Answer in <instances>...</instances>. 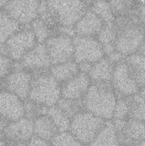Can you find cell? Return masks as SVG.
Segmentation results:
<instances>
[{
    "instance_id": "cell-20",
    "label": "cell",
    "mask_w": 145,
    "mask_h": 146,
    "mask_svg": "<svg viewBox=\"0 0 145 146\" xmlns=\"http://www.w3.org/2000/svg\"><path fill=\"white\" fill-rule=\"evenodd\" d=\"M49 72L62 85L79 74V64L73 60L64 63L52 65Z\"/></svg>"
},
{
    "instance_id": "cell-44",
    "label": "cell",
    "mask_w": 145,
    "mask_h": 146,
    "mask_svg": "<svg viewBox=\"0 0 145 146\" xmlns=\"http://www.w3.org/2000/svg\"><path fill=\"white\" fill-rule=\"evenodd\" d=\"M7 2H8V1H0V10L3 9V8H4V6L6 5Z\"/></svg>"
},
{
    "instance_id": "cell-43",
    "label": "cell",
    "mask_w": 145,
    "mask_h": 146,
    "mask_svg": "<svg viewBox=\"0 0 145 146\" xmlns=\"http://www.w3.org/2000/svg\"><path fill=\"white\" fill-rule=\"evenodd\" d=\"M139 94L144 98L145 99V86L143 87V88H141L140 89V92H139Z\"/></svg>"
},
{
    "instance_id": "cell-17",
    "label": "cell",
    "mask_w": 145,
    "mask_h": 146,
    "mask_svg": "<svg viewBox=\"0 0 145 146\" xmlns=\"http://www.w3.org/2000/svg\"><path fill=\"white\" fill-rule=\"evenodd\" d=\"M104 26V22L90 9L74 26L77 36L97 37Z\"/></svg>"
},
{
    "instance_id": "cell-7",
    "label": "cell",
    "mask_w": 145,
    "mask_h": 146,
    "mask_svg": "<svg viewBox=\"0 0 145 146\" xmlns=\"http://www.w3.org/2000/svg\"><path fill=\"white\" fill-rule=\"evenodd\" d=\"M52 65L64 63L73 60V39L62 34H53L44 43Z\"/></svg>"
},
{
    "instance_id": "cell-22",
    "label": "cell",
    "mask_w": 145,
    "mask_h": 146,
    "mask_svg": "<svg viewBox=\"0 0 145 146\" xmlns=\"http://www.w3.org/2000/svg\"><path fill=\"white\" fill-rule=\"evenodd\" d=\"M125 61L138 86L143 88L145 86V56L136 53L126 56Z\"/></svg>"
},
{
    "instance_id": "cell-8",
    "label": "cell",
    "mask_w": 145,
    "mask_h": 146,
    "mask_svg": "<svg viewBox=\"0 0 145 146\" xmlns=\"http://www.w3.org/2000/svg\"><path fill=\"white\" fill-rule=\"evenodd\" d=\"M39 2L36 0L8 1L3 9L21 27L30 26L38 18Z\"/></svg>"
},
{
    "instance_id": "cell-23",
    "label": "cell",
    "mask_w": 145,
    "mask_h": 146,
    "mask_svg": "<svg viewBox=\"0 0 145 146\" xmlns=\"http://www.w3.org/2000/svg\"><path fill=\"white\" fill-rule=\"evenodd\" d=\"M21 28L22 27L4 9L0 10V44H5L12 35Z\"/></svg>"
},
{
    "instance_id": "cell-16",
    "label": "cell",
    "mask_w": 145,
    "mask_h": 146,
    "mask_svg": "<svg viewBox=\"0 0 145 146\" xmlns=\"http://www.w3.org/2000/svg\"><path fill=\"white\" fill-rule=\"evenodd\" d=\"M117 134L121 145L132 146L138 144L145 140L144 121L127 120Z\"/></svg>"
},
{
    "instance_id": "cell-28",
    "label": "cell",
    "mask_w": 145,
    "mask_h": 146,
    "mask_svg": "<svg viewBox=\"0 0 145 146\" xmlns=\"http://www.w3.org/2000/svg\"><path fill=\"white\" fill-rule=\"evenodd\" d=\"M30 28L33 32L38 43H45L46 40L51 37V28L40 18H37L30 25Z\"/></svg>"
},
{
    "instance_id": "cell-1",
    "label": "cell",
    "mask_w": 145,
    "mask_h": 146,
    "mask_svg": "<svg viewBox=\"0 0 145 146\" xmlns=\"http://www.w3.org/2000/svg\"><path fill=\"white\" fill-rule=\"evenodd\" d=\"M117 100L118 97L112 84L104 82H92L82 99L85 110L104 121L113 120Z\"/></svg>"
},
{
    "instance_id": "cell-33",
    "label": "cell",
    "mask_w": 145,
    "mask_h": 146,
    "mask_svg": "<svg viewBox=\"0 0 145 146\" xmlns=\"http://www.w3.org/2000/svg\"><path fill=\"white\" fill-rule=\"evenodd\" d=\"M14 61L9 56L0 54V80L6 77L12 70Z\"/></svg>"
},
{
    "instance_id": "cell-3",
    "label": "cell",
    "mask_w": 145,
    "mask_h": 146,
    "mask_svg": "<svg viewBox=\"0 0 145 146\" xmlns=\"http://www.w3.org/2000/svg\"><path fill=\"white\" fill-rule=\"evenodd\" d=\"M106 121L83 110L71 119L69 132L84 145L88 146L103 127Z\"/></svg>"
},
{
    "instance_id": "cell-10",
    "label": "cell",
    "mask_w": 145,
    "mask_h": 146,
    "mask_svg": "<svg viewBox=\"0 0 145 146\" xmlns=\"http://www.w3.org/2000/svg\"><path fill=\"white\" fill-rule=\"evenodd\" d=\"M38 44L36 37L30 27L21 28L12 35L5 43L9 57L15 62H20L23 56Z\"/></svg>"
},
{
    "instance_id": "cell-9",
    "label": "cell",
    "mask_w": 145,
    "mask_h": 146,
    "mask_svg": "<svg viewBox=\"0 0 145 146\" xmlns=\"http://www.w3.org/2000/svg\"><path fill=\"white\" fill-rule=\"evenodd\" d=\"M111 84L118 98L131 97L140 92V87L132 77L125 60L115 66Z\"/></svg>"
},
{
    "instance_id": "cell-31",
    "label": "cell",
    "mask_w": 145,
    "mask_h": 146,
    "mask_svg": "<svg viewBox=\"0 0 145 146\" xmlns=\"http://www.w3.org/2000/svg\"><path fill=\"white\" fill-rule=\"evenodd\" d=\"M116 30L114 27V25H106L104 24L103 27L97 34V38L102 44V46L110 44H115L116 40Z\"/></svg>"
},
{
    "instance_id": "cell-27",
    "label": "cell",
    "mask_w": 145,
    "mask_h": 146,
    "mask_svg": "<svg viewBox=\"0 0 145 146\" xmlns=\"http://www.w3.org/2000/svg\"><path fill=\"white\" fill-rule=\"evenodd\" d=\"M56 106L59 107L71 119L79 112L85 110L82 100H70L61 98Z\"/></svg>"
},
{
    "instance_id": "cell-14",
    "label": "cell",
    "mask_w": 145,
    "mask_h": 146,
    "mask_svg": "<svg viewBox=\"0 0 145 146\" xmlns=\"http://www.w3.org/2000/svg\"><path fill=\"white\" fill-rule=\"evenodd\" d=\"M0 116L9 122L24 117V101L8 91L0 90Z\"/></svg>"
},
{
    "instance_id": "cell-29",
    "label": "cell",
    "mask_w": 145,
    "mask_h": 146,
    "mask_svg": "<svg viewBox=\"0 0 145 146\" xmlns=\"http://www.w3.org/2000/svg\"><path fill=\"white\" fill-rule=\"evenodd\" d=\"M24 110L25 117L34 121L38 116L47 115L48 107L40 105L27 98L24 101Z\"/></svg>"
},
{
    "instance_id": "cell-37",
    "label": "cell",
    "mask_w": 145,
    "mask_h": 146,
    "mask_svg": "<svg viewBox=\"0 0 145 146\" xmlns=\"http://www.w3.org/2000/svg\"><path fill=\"white\" fill-rule=\"evenodd\" d=\"M110 4H111L114 13L121 12L122 10H124L126 7V2H123V1H112L110 2Z\"/></svg>"
},
{
    "instance_id": "cell-48",
    "label": "cell",
    "mask_w": 145,
    "mask_h": 146,
    "mask_svg": "<svg viewBox=\"0 0 145 146\" xmlns=\"http://www.w3.org/2000/svg\"><path fill=\"white\" fill-rule=\"evenodd\" d=\"M144 123H145V121H144Z\"/></svg>"
},
{
    "instance_id": "cell-35",
    "label": "cell",
    "mask_w": 145,
    "mask_h": 146,
    "mask_svg": "<svg viewBox=\"0 0 145 146\" xmlns=\"http://www.w3.org/2000/svg\"><path fill=\"white\" fill-rule=\"evenodd\" d=\"M106 57L109 59V61L113 65L115 66V65H117L118 63L123 62V61L126 59V56H125L122 53H121V52L115 50V52H113L112 54L109 55V56H106Z\"/></svg>"
},
{
    "instance_id": "cell-19",
    "label": "cell",
    "mask_w": 145,
    "mask_h": 146,
    "mask_svg": "<svg viewBox=\"0 0 145 146\" xmlns=\"http://www.w3.org/2000/svg\"><path fill=\"white\" fill-rule=\"evenodd\" d=\"M34 125V135L48 141H50L59 133V131L50 119V117L47 115L38 116L33 121Z\"/></svg>"
},
{
    "instance_id": "cell-36",
    "label": "cell",
    "mask_w": 145,
    "mask_h": 146,
    "mask_svg": "<svg viewBox=\"0 0 145 146\" xmlns=\"http://www.w3.org/2000/svg\"><path fill=\"white\" fill-rule=\"evenodd\" d=\"M50 143L36 136L33 135L31 139L26 143V146H50Z\"/></svg>"
},
{
    "instance_id": "cell-38",
    "label": "cell",
    "mask_w": 145,
    "mask_h": 146,
    "mask_svg": "<svg viewBox=\"0 0 145 146\" xmlns=\"http://www.w3.org/2000/svg\"><path fill=\"white\" fill-rule=\"evenodd\" d=\"M92 66H93V64H92V63H91V62H87L79 63V73L85 74H89V73L91 72V68H92Z\"/></svg>"
},
{
    "instance_id": "cell-45",
    "label": "cell",
    "mask_w": 145,
    "mask_h": 146,
    "mask_svg": "<svg viewBox=\"0 0 145 146\" xmlns=\"http://www.w3.org/2000/svg\"><path fill=\"white\" fill-rule=\"evenodd\" d=\"M8 146H26V144H23V143H17V144H12Z\"/></svg>"
},
{
    "instance_id": "cell-24",
    "label": "cell",
    "mask_w": 145,
    "mask_h": 146,
    "mask_svg": "<svg viewBox=\"0 0 145 146\" xmlns=\"http://www.w3.org/2000/svg\"><path fill=\"white\" fill-rule=\"evenodd\" d=\"M129 105V120L145 121V99L138 93L126 97Z\"/></svg>"
},
{
    "instance_id": "cell-39",
    "label": "cell",
    "mask_w": 145,
    "mask_h": 146,
    "mask_svg": "<svg viewBox=\"0 0 145 146\" xmlns=\"http://www.w3.org/2000/svg\"><path fill=\"white\" fill-rule=\"evenodd\" d=\"M139 20L142 23L145 25V1L141 2V5L139 9Z\"/></svg>"
},
{
    "instance_id": "cell-6",
    "label": "cell",
    "mask_w": 145,
    "mask_h": 146,
    "mask_svg": "<svg viewBox=\"0 0 145 146\" xmlns=\"http://www.w3.org/2000/svg\"><path fill=\"white\" fill-rule=\"evenodd\" d=\"M73 39L74 44L73 61L78 64L85 62L94 64L105 57L103 46L97 37L76 36Z\"/></svg>"
},
{
    "instance_id": "cell-40",
    "label": "cell",
    "mask_w": 145,
    "mask_h": 146,
    "mask_svg": "<svg viewBox=\"0 0 145 146\" xmlns=\"http://www.w3.org/2000/svg\"><path fill=\"white\" fill-rule=\"evenodd\" d=\"M9 122L8 121H6L5 119H3V117L0 116V133H2L4 130V128L6 127V126L9 124Z\"/></svg>"
},
{
    "instance_id": "cell-34",
    "label": "cell",
    "mask_w": 145,
    "mask_h": 146,
    "mask_svg": "<svg viewBox=\"0 0 145 146\" xmlns=\"http://www.w3.org/2000/svg\"><path fill=\"white\" fill-rule=\"evenodd\" d=\"M57 33L62 34L68 37H70L73 38L74 37L77 36L76 31L74 27H67V26H58L57 27Z\"/></svg>"
},
{
    "instance_id": "cell-25",
    "label": "cell",
    "mask_w": 145,
    "mask_h": 146,
    "mask_svg": "<svg viewBox=\"0 0 145 146\" xmlns=\"http://www.w3.org/2000/svg\"><path fill=\"white\" fill-rule=\"evenodd\" d=\"M106 25H114L115 20V13L111 7L110 2L107 1H97L93 2L91 9Z\"/></svg>"
},
{
    "instance_id": "cell-11",
    "label": "cell",
    "mask_w": 145,
    "mask_h": 146,
    "mask_svg": "<svg viewBox=\"0 0 145 146\" xmlns=\"http://www.w3.org/2000/svg\"><path fill=\"white\" fill-rule=\"evenodd\" d=\"M32 73L26 69H19L11 71L2 80V89L8 91L22 101L28 98L32 81Z\"/></svg>"
},
{
    "instance_id": "cell-2",
    "label": "cell",
    "mask_w": 145,
    "mask_h": 146,
    "mask_svg": "<svg viewBox=\"0 0 145 146\" xmlns=\"http://www.w3.org/2000/svg\"><path fill=\"white\" fill-rule=\"evenodd\" d=\"M32 75L28 99L48 108L56 105L62 98L61 84L49 70L35 72Z\"/></svg>"
},
{
    "instance_id": "cell-26",
    "label": "cell",
    "mask_w": 145,
    "mask_h": 146,
    "mask_svg": "<svg viewBox=\"0 0 145 146\" xmlns=\"http://www.w3.org/2000/svg\"><path fill=\"white\" fill-rule=\"evenodd\" d=\"M47 115L50 117L56 126L59 133L68 132L71 124V118L68 117L59 107L56 105L48 108Z\"/></svg>"
},
{
    "instance_id": "cell-15",
    "label": "cell",
    "mask_w": 145,
    "mask_h": 146,
    "mask_svg": "<svg viewBox=\"0 0 145 146\" xmlns=\"http://www.w3.org/2000/svg\"><path fill=\"white\" fill-rule=\"evenodd\" d=\"M91 83L88 74L79 73L73 79L61 85L62 98L70 100H82Z\"/></svg>"
},
{
    "instance_id": "cell-18",
    "label": "cell",
    "mask_w": 145,
    "mask_h": 146,
    "mask_svg": "<svg viewBox=\"0 0 145 146\" xmlns=\"http://www.w3.org/2000/svg\"><path fill=\"white\" fill-rule=\"evenodd\" d=\"M115 65H113L105 56L100 61L93 64L89 77L91 82H104L111 83Z\"/></svg>"
},
{
    "instance_id": "cell-30",
    "label": "cell",
    "mask_w": 145,
    "mask_h": 146,
    "mask_svg": "<svg viewBox=\"0 0 145 146\" xmlns=\"http://www.w3.org/2000/svg\"><path fill=\"white\" fill-rule=\"evenodd\" d=\"M50 146H85L80 143L69 131L59 133L51 141Z\"/></svg>"
},
{
    "instance_id": "cell-21",
    "label": "cell",
    "mask_w": 145,
    "mask_h": 146,
    "mask_svg": "<svg viewBox=\"0 0 145 146\" xmlns=\"http://www.w3.org/2000/svg\"><path fill=\"white\" fill-rule=\"evenodd\" d=\"M88 146H121L112 121H106L103 127Z\"/></svg>"
},
{
    "instance_id": "cell-4",
    "label": "cell",
    "mask_w": 145,
    "mask_h": 146,
    "mask_svg": "<svg viewBox=\"0 0 145 146\" xmlns=\"http://www.w3.org/2000/svg\"><path fill=\"white\" fill-rule=\"evenodd\" d=\"M48 6L59 26L74 27L89 9L85 2L48 1Z\"/></svg>"
},
{
    "instance_id": "cell-13",
    "label": "cell",
    "mask_w": 145,
    "mask_h": 146,
    "mask_svg": "<svg viewBox=\"0 0 145 146\" xmlns=\"http://www.w3.org/2000/svg\"><path fill=\"white\" fill-rule=\"evenodd\" d=\"M23 68L31 73L49 70L52 66L44 43H38L20 61Z\"/></svg>"
},
{
    "instance_id": "cell-12",
    "label": "cell",
    "mask_w": 145,
    "mask_h": 146,
    "mask_svg": "<svg viewBox=\"0 0 145 146\" xmlns=\"http://www.w3.org/2000/svg\"><path fill=\"white\" fill-rule=\"evenodd\" d=\"M8 145L17 143L26 144L34 135L33 121L22 117L9 122L2 133Z\"/></svg>"
},
{
    "instance_id": "cell-42",
    "label": "cell",
    "mask_w": 145,
    "mask_h": 146,
    "mask_svg": "<svg viewBox=\"0 0 145 146\" xmlns=\"http://www.w3.org/2000/svg\"><path fill=\"white\" fill-rule=\"evenodd\" d=\"M0 146H8L4 138H3V133H0Z\"/></svg>"
},
{
    "instance_id": "cell-41",
    "label": "cell",
    "mask_w": 145,
    "mask_h": 146,
    "mask_svg": "<svg viewBox=\"0 0 145 146\" xmlns=\"http://www.w3.org/2000/svg\"><path fill=\"white\" fill-rule=\"evenodd\" d=\"M138 53H139V54H141V55H144V56H145V41H144V43H143V44H142V45L140 46V48H139V50H138Z\"/></svg>"
},
{
    "instance_id": "cell-5",
    "label": "cell",
    "mask_w": 145,
    "mask_h": 146,
    "mask_svg": "<svg viewBox=\"0 0 145 146\" xmlns=\"http://www.w3.org/2000/svg\"><path fill=\"white\" fill-rule=\"evenodd\" d=\"M116 50L125 56L138 53L144 41V27L136 23L123 25L119 31H116Z\"/></svg>"
},
{
    "instance_id": "cell-46",
    "label": "cell",
    "mask_w": 145,
    "mask_h": 146,
    "mask_svg": "<svg viewBox=\"0 0 145 146\" xmlns=\"http://www.w3.org/2000/svg\"><path fill=\"white\" fill-rule=\"evenodd\" d=\"M132 146H145V140L142 141V142H140V143H138V144H136V145H132Z\"/></svg>"
},
{
    "instance_id": "cell-47",
    "label": "cell",
    "mask_w": 145,
    "mask_h": 146,
    "mask_svg": "<svg viewBox=\"0 0 145 146\" xmlns=\"http://www.w3.org/2000/svg\"><path fill=\"white\" fill-rule=\"evenodd\" d=\"M144 41H145V27H144Z\"/></svg>"
},
{
    "instance_id": "cell-32",
    "label": "cell",
    "mask_w": 145,
    "mask_h": 146,
    "mask_svg": "<svg viewBox=\"0 0 145 146\" xmlns=\"http://www.w3.org/2000/svg\"><path fill=\"white\" fill-rule=\"evenodd\" d=\"M113 120H129V105L126 98H118L114 110Z\"/></svg>"
}]
</instances>
